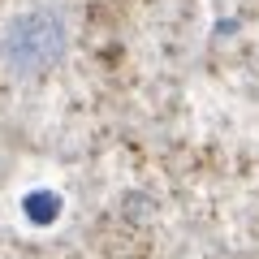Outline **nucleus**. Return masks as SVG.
I'll return each mask as SVG.
<instances>
[{
	"instance_id": "1",
	"label": "nucleus",
	"mask_w": 259,
	"mask_h": 259,
	"mask_svg": "<svg viewBox=\"0 0 259 259\" xmlns=\"http://www.w3.org/2000/svg\"><path fill=\"white\" fill-rule=\"evenodd\" d=\"M69 48V26L56 9H26L0 30V65L22 82L52 74Z\"/></svg>"
},
{
	"instance_id": "2",
	"label": "nucleus",
	"mask_w": 259,
	"mask_h": 259,
	"mask_svg": "<svg viewBox=\"0 0 259 259\" xmlns=\"http://www.w3.org/2000/svg\"><path fill=\"white\" fill-rule=\"evenodd\" d=\"M22 207H26V216L35 225H52L56 216H61V194H56V190H30Z\"/></svg>"
}]
</instances>
